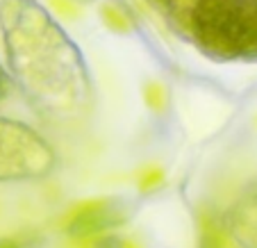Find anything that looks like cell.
Returning <instances> with one entry per match:
<instances>
[{
	"label": "cell",
	"instance_id": "cell-10",
	"mask_svg": "<svg viewBox=\"0 0 257 248\" xmlns=\"http://www.w3.org/2000/svg\"><path fill=\"white\" fill-rule=\"evenodd\" d=\"M164 185V171L160 166H148V169L141 171L139 175V189L144 191H155Z\"/></svg>",
	"mask_w": 257,
	"mask_h": 248
},
{
	"label": "cell",
	"instance_id": "cell-5",
	"mask_svg": "<svg viewBox=\"0 0 257 248\" xmlns=\"http://www.w3.org/2000/svg\"><path fill=\"white\" fill-rule=\"evenodd\" d=\"M218 219L239 248H257V182L246 187Z\"/></svg>",
	"mask_w": 257,
	"mask_h": 248
},
{
	"label": "cell",
	"instance_id": "cell-11",
	"mask_svg": "<svg viewBox=\"0 0 257 248\" xmlns=\"http://www.w3.org/2000/svg\"><path fill=\"white\" fill-rule=\"evenodd\" d=\"M148 3H151L157 12L169 16V19H173V16L182 10V3H180V0H148Z\"/></svg>",
	"mask_w": 257,
	"mask_h": 248
},
{
	"label": "cell",
	"instance_id": "cell-9",
	"mask_svg": "<svg viewBox=\"0 0 257 248\" xmlns=\"http://www.w3.org/2000/svg\"><path fill=\"white\" fill-rule=\"evenodd\" d=\"M73 248H125V241L116 234H100V237L73 241Z\"/></svg>",
	"mask_w": 257,
	"mask_h": 248
},
{
	"label": "cell",
	"instance_id": "cell-13",
	"mask_svg": "<svg viewBox=\"0 0 257 248\" xmlns=\"http://www.w3.org/2000/svg\"><path fill=\"white\" fill-rule=\"evenodd\" d=\"M34 241L25 237H0V248H32Z\"/></svg>",
	"mask_w": 257,
	"mask_h": 248
},
{
	"label": "cell",
	"instance_id": "cell-15",
	"mask_svg": "<svg viewBox=\"0 0 257 248\" xmlns=\"http://www.w3.org/2000/svg\"><path fill=\"white\" fill-rule=\"evenodd\" d=\"M194 3H200V0H191V5H194Z\"/></svg>",
	"mask_w": 257,
	"mask_h": 248
},
{
	"label": "cell",
	"instance_id": "cell-12",
	"mask_svg": "<svg viewBox=\"0 0 257 248\" xmlns=\"http://www.w3.org/2000/svg\"><path fill=\"white\" fill-rule=\"evenodd\" d=\"M12 89H14V82H12V78H10V71L0 64V102L10 96Z\"/></svg>",
	"mask_w": 257,
	"mask_h": 248
},
{
	"label": "cell",
	"instance_id": "cell-6",
	"mask_svg": "<svg viewBox=\"0 0 257 248\" xmlns=\"http://www.w3.org/2000/svg\"><path fill=\"white\" fill-rule=\"evenodd\" d=\"M98 14H100V21L105 23V28L116 34H130L132 30H135V19H132L130 12H127L121 3H116V0L102 3Z\"/></svg>",
	"mask_w": 257,
	"mask_h": 248
},
{
	"label": "cell",
	"instance_id": "cell-3",
	"mask_svg": "<svg viewBox=\"0 0 257 248\" xmlns=\"http://www.w3.org/2000/svg\"><path fill=\"white\" fill-rule=\"evenodd\" d=\"M57 166V151L39 130L0 114V182L44 180Z\"/></svg>",
	"mask_w": 257,
	"mask_h": 248
},
{
	"label": "cell",
	"instance_id": "cell-4",
	"mask_svg": "<svg viewBox=\"0 0 257 248\" xmlns=\"http://www.w3.org/2000/svg\"><path fill=\"white\" fill-rule=\"evenodd\" d=\"M127 221V205L123 198H96L73 207L64 223V232L71 241L100 237L107 230L118 228Z\"/></svg>",
	"mask_w": 257,
	"mask_h": 248
},
{
	"label": "cell",
	"instance_id": "cell-1",
	"mask_svg": "<svg viewBox=\"0 0 257 248\" xmlns=\"http://www.w3.org/2000/svg\"><path fill=\"white\" fill-rule=\"evenodd\" d=\"M0 34L14 87L55 126L89 116L93 82L82 50L39 0H0Z\"/></svg>",
	"mask_w": 257,
	"mask_h": 248
},
{
	"label": "cell",
	"instance_id": "cell-14",
	"mask_svg": "<svg viewBox=\"0 0 257 248\" xmlns=\"http://www.w3.org/2000/svg\"><path fill=\"white\" fill-rule=\"evenodd\" d=\"M53 3L57 5V10L62 12V14H66V16H75V14H78L80 3H75V0H53Z\"/></svg>",
	"mask_w": 257,
	"mask_h": 248
},
{
	"label": "cell",
	"instance_id": "cell-7",
	"mask_svg": "<svg viewBox=\"0 0 257 248\" xmlns=\"http://www.w3.org/2000/svg\"><path fill=\"white\" fill-rule=\"evenodd\" d=\"M223 228H221V219L212 221L207 219L200 232V243L198 248H223Z\"/></svg>",
	"mask_w": 257,
	"mask_h": 248
},
{
	"label": "cell",
	"instance_id": "cell-2",
	"mask_svg": "<svg viewBox=\"0 0 257 248\" xmlns=\"http://www.w3.org/2000/svg\"><path fill=\"white\" fill-rule=\"evenodd\" d=\"M175 23L214 62H257V0H200Z\"/></svg>",
	"mask_w": 257,
	"mask_h": 248
},
{
	"label": "cell",
	"instance_id": "cell-8",
	"mask_svg": "<svg viewBox=\"0 0 257 248\" xmlns=\"http://www.w3.org/2000/svg\"><path fill=\"white\" fill-rule=\"evenodd\" d=\"M144 102L148 105V109L153 112H162L166 107V89L160 82L151 80L144 84Z\"/></svg>",
	"mask_w": 257,
	"mask_h": 248
}]
</instances>
